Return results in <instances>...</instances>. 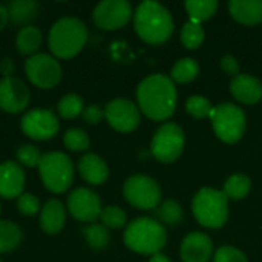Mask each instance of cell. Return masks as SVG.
<instances>
[{
    "instance_id": "6da1fadb",
    "label": "cell",
    "mask_w": 262,
    "mask_h": 262,
    "mask_svg": "<svg viewBox=\"0 0 262 262\" xmlns=\"http://www.w3.org/2000/svg\"><path fill=\"white\" fill-rule=\"evenodd\" d=\"M177 86L170 77L155 74L146 77L137 88L138 109L154 121L170 118L177 107Z\"/></svg>"
},
{
    "instance_id": "7a4b0ae2",
    "label": "cell",
    "mask_w": 262,
    "mask_h": 262,
    "mask_svg": "<svg viewBox=\"0 0 262 262\" xmlns=\"http://www.w3.org/2000/svg\"><path fill=\"white\" fill-rule=\"evenodd\" d=\"M134 28L138 37L149 45L167 41L173 32V18L161 3L147 0L138 5L134 12Z\"/></svg>"
},
{
    "instance_id": "3957f363",
    "label": "cell",
    "mask_w": 262,
    "mask_h": 262,
    "mask_svg": "<svg viewBox=\"0 0 262 262\" xmlns=\"http://www.w3.org/2000/svg\"><path fill=\"white\" fill-rule=\"evenodd\" d=\"M88 35L89 31L80 18L61 17L49 31V49L55 58H72L84 48Z\"/></svg>"
},
{
    "instance_id": "277c9868",
    "label": "cell",
    "mask_w": 262,
    "mask_h": 262,
    "mask_svg": "<svg viewBox=\"0 0 262 262\" xmlns=\"http://www.w3.org/2000/svg\"><path fill=\"white\" fill-rule=\"evenodd\" d=\"M123 241L127 249L141 255H157L167 243V233L160 221L141 216L129 223Z\"/></svg>"
},
{
    "instance_id": "5b68a950",
    "label": "cell",
    "mask_w": 262,
    "mask_h": 262,
    "mask_svg": "<svg viewBox=\"0 0 262 262\" xmlns=\"http://www.w3.org/2000/svg\"><path fill=\"white\" fill-rule=\"evenodd\" d=\"M192 212L198 224L207 229H220L229 218V198L223 190L204 187L192 201Z\"/></svg>"
},
{
    "instance_id": "8992f818",
    "label": "cell",
    "mask_w": 262,
    "mask_h": 262,
    "mask_svg": "<svg viewBox=\"0 0 262 262\" xmlns=\"http://www.w3.org/2000/svg\"><path fill=\"white\" fill-rule=\"evenodd\" d=\"M38 172L43 186L52 193H64L74 181L72 160L63 152H48L41 155Z\"/></svg>"
},
{
    "instance_id": "52a82bcc",
    "label": "cell",
    "mask_w": 262,
    "mask_h": 262,
    "mask_svg": "<svg viewBox=\"0 0 262 262\" xmlns=\"http://www.w3.org/2000/svg\"><path fill=\"white\" fill-rule=\"evenodd\" d=\"M210 120L216 137L227 144L239 141L246 132V114L233 103H221L213 107Z\"/></svg>"
},
{
    "instance_id": "ba28073f",
    "label": "cell",
    "mask_w": 262,
    "mask_h": 262,
    "mask_svg": "<svg viewBox=\"0 0 262 262\" xmlns=\"http://www.w3.org/2000/svg\"><path fill=\"white\" fill-rule=\"evenodd\" d=\"M123 195L130 206L140 210H154L161 203V187L154 178L146 175L129 177L124 181Z\"/></svg>"
},
{
    "instance_id": "9c48e42d",
    "label": "cell",
    "mask_w": 262,
    "mask_h": 262,
    "mask_svg": "<svg viewBox=\"0 0 262 262\" xmlns=\"http://www.w3.org/2000/svg\"><path fill=\"white\" fill-rule=\"evenodd\" d=\"M184 143L186 138L183 129L177 123H164L155 132L150 143V150L155 160L169 164L180 158Z\"/></svg>"
},
{
    "instance_id": "30bf717a",
    "label": "cell",
    "mask_w": 262,
    "mask_h": 262,
    "mask_svg": "<svg viewBox=\"0 0 262 262\" xmlns=\"http://www.w3.org/2000/svg\"><path fill=\"white\" fill-rule=\"evenodd\" d=\"M25 72L29 81L40 89L55 88L63 77L60 61L48 54L31 55L25 63Z\"/></svg>"
},
{
    "instance_id": "8fae6325",
    "label": "cell",
    "mask_w": 262,
    "mask_h": 262,
    "mask_svg": "<svg viewBox=\"0 0 262 262\" xmlns=\"http://www.w3.org/2000/svg\"><path fill=\"white\" fill-rule=\"evenodd\" d=\"M20 127L26 137L35 141H46L54 138L60 130L58 117L48 109L35 107L23 114Z\"/></svg>"
},
{
    "instance_id": "7c38bea8",
    "label": "cell",
    "mask_w": 262,
    "mask_h": 262,
    "mask_svg": "<svg viewBox=\"0 0 262 262\" xmlns=\"http://www.w3.org/2000/svg\"><path fill=\"white\" fill-rule=\"evenodd\" d=\"M94 23L104 31H115L129 23L132 18V6L126 0H103L92 12Z\"/></svg>"
},
{
    "instance_id": "4fadbf2b",
    "label": "cell",
    "mask_w": 262,
    "mask_h": 262,
    "mask_svg": "<svg viewBox=\"0 0 262 262\" xmlns=\"http://www.w3.org/2000/svg\"><path fill=\"white\" fill-rule=\"evenodd\" d=\"M104 118L112 129L123 134L135 130L141 121L138 106L127 98H115L109 101L104 107Z\"/></svg>"
},
{
    "instance_id": "5bb4252c",
    "label": "cell",
    "mask_w": 262,
    "mask_h": 262,
    "mask_svg": "<svg viewBox=\"0 0 262 262\" xmlns=\"http://www.w3.org/2000/svg\"><path fill=\"white\" fill-rule=\"evenodd\" d=\"M68 210L77 221L92 224L97 218H100L103 207L98 195L94 190L78 187L68 196Z\"/></svg>"
},
{
    "instance_id": "9a60e30c",
    "label": "cell",
    "mask_w": 262,
    "mask_h": 262,
    "mask_svg": "<svg viewBox=\"0 0 262 262\" xmlns=\"http://www.w3.org/2000/svg\"><path fill=\"white\" fill-rule=\"evenodd\" d=\"M31 100L28 86L17 77H3L0 80V109L6 114L23 112Z\"/></svg>"
},
{
    "instance_id": "2e32d148",
    "label": "cell",
    "mask_w": 262,
    "mask_h": 262,
    "mask_svg": "<svg viewBox=\"0 0 262 262\" xmlns=\"http://www.w3.org/2000/svg\"><path fill=\"white\" fill-rule=\"evenodd\" d=\"M25 172L15 161H3L0 164V198H18L25 189Z\"/></svg>"
},
{
    "instance_id": "e0dca14e",
    "label": "cell",
    "mask_w": 262,
    "mask_h": 262,
    "mask_svg": "<svg viewBox=\"0 0 262 262\" xmlns=\"http://www.w3.org/2000/svg\"><path fill=\"white\" fill-rule=\"evenodd\" d=\"M180 253L183 262H209L213 255L212 239L201 232H192L184 238Z\"/></svg>"
},
{
    "instance_id": "ac0fdd59",
    "label": "cell",
    "mask_w": 262,
    "mask_h": 262,
    "mask_svg": "<svg viewBox=\"0 0 262 262\" xmlns=\"http://www.w3.org/2000/svg\"><path fill=\"white\" fill-rule=\"evenodd\" d=\"M232 95L244 104H256L262 98V83L253 75L239 74L230 83Z\"/></svg>"
},
{
    "instance_id": "d6986e66",
    "label": "cell",
    "mask_w": 262,
    "mask_h": 262,
    "mask_svg": "<svg viewBox=\"0 0 262 262\" xmlns=\"http://www.w3.org/2000/svg\"><path fill=\"white\" fill-rule=\"evenodd\" d=\"M40 227L48 235H57L66 224V209L60 200H48L40 210Z\"/></svg>"
},
{
    "instance_id": "ffe728a7",
    "label": "cell",
    "mask_w": 262,
    "mask_h": 262,
    "mask_svg": "<svg viewBox=\"0 0 262 262\" xmlns=\"http://www.w3.org/2000/svg\"><path fill=\"white\" fill-rule=\"evenodd\" d=\"M80 177L92 186L103 184L109 177V169L106 161L97 154H86L78 161Z\"/></svg>"
},
{
    "instance_id": "44dd1931",
    "label": "cell",
    "mask_w": 262,
    "mask_h": 262,
    "mask_svg": "<svg viewBox=\"0 0 262 262\" xmlns=\"http://www.w3.org/2000/svg\"><path fill=\"white\" fill-rule=\"evenodd\" d=\"M229 11L241 25L256 26L262 23V0H232Z\"/></svg>"
},
{
    "instance_id": "7402d4cb",
    "label": "cell",
    "mask_w": 262,
    "mask_h": 262,
    "mask_svg": "<svg viewBox=\"0 0 262 262\" xmlns=\"http://www.w3.org/2000/svg\"><path fill=\"white\" fill-rule=\"evenodd\" d=\"M9 20L15 25H26L35 20L40 14V3L34 0H14L8 3Z\"/></svg>"
},
{
    "instance_id": "603a6c76",
    "label": "cell",
    "mask_w": 262,
    "mask_h": 262,
    "mask_svg": "<svg viewBox=\"0 0 262 262\" xmlns=\"http://www.w3.org/2000/svg\"><path fill=\"white\" fill-rule=\"evenodd\" d=\"M41 41H43L41 31L37 26L28 25L18 31L15 37V48L18 54L31 57V55H35L37 49L41 46Z\"/></svg>"
},
{
    "instance_id": "cb8c5ba5",
    "label": "cell",
    "mask_w": 262,
    "mask_h": 262,
    "mask_svg": "<svg viewBox=\"0 0 262 262\" xmlns=\"http://www.w3.org/2000/svg\"><path fill=\"white\" fill-rule=\"evenodd\" d=\"M186 11L189 14V20L195 23H203L209 20L218 9L216 0H189L184 3Z\"/></svg>"
},
{
    "instance_id": "d4e9b609",
    "label": "cell",
    "mask_w": 262,
    "mask_h": 262,
    "mask_svg": "<svg viewBox=\"0 0 262 262\" xmlns=\"http://www.w3.org/2000/svg\"><path fill=\"white\" fill-rule=\"evenodd\" d=\"M21 238L23 233L17 224L11 221H0V253H8L17 249Z\"/></svg>"
},
{
    "instance_id": "484cf974",
    "label": "cell",
    "mask_w": 262,
    "mask_h": 262,
    "mask_svg": "<svg viewBox=\"0 0 262 262\" xmlns=\"http://www.w3.org/2000/svg\"><path fill=\"white\" fill-rule=\"evenodd\" d=\"M200 72V64L195 58H181L178 60L170 72V78L173 83H189L196 78Z\"/></svg>"
},
{
    "instance_id": "4316f807",
    "label": "cell",
    "mask_w": 262,
    "mask_h": 262,
    "mask_svg": "<svg viewBox=\"0 0 262 262\" xmlns=\"http://www.w3.org/2000/svg\"><path fill=\"white\" fill-rule=\"evenodd\" d=\"M250 189H252V180L247 175L236 173V175H232L224 183L223 192L230 200H243L247 196Z\"/></svg>"
},
{
    "instance_id": "83f0119b",
    "label": "cell",
    "mask_w": 262,
    "mask_h": 262,
    "mask_svg": "<svg viewBox=\"0 0 262 262\" xmlns=\"http://www.w3.org/2000/svg\"><path fill=\"white\" fill-rule=\"evenodd\" d=\"M83 235H84V239L86 243L89 244L91 249H95V250H103L109 246V241H111V235H109V230L103 226V224H89L83 229Z\"/></svg>"
},
{
    "instance_id": "f1b7e54d",
    "label": "cell",
    "mask_w": 262,
    "mask_h": 262,
    "mask_svg": "<svg viewBox=\"0 0 262 262\" xmlns=\"http://www.w3.org/2000/svg\"><path fill=\"white\" fill-rule=\"evenodd\" d=\"M157 216L161 223L167 226H178L184 218V212L180 203H177L175 200H166L157 207Z\"/></svg>"
},
{
    "instance_id": "f546056e",
    "label": "cell",
    "mask_w": 262,
    "mask_h": 262,
    "mask_svg": "<svg viewBox=\"0 0 262 262\" xmlns=\"http://www.w3.org/2000/svg\"><path fill=\"white\" fill-rule=\"evenodd\" d=\"M83 109H84L83 98L78 94H66L64 97H61V100L57 104V111L60 117L64 120L77 118L78 115L83 114Z\"/></svg>"
},
{
    "instance_id": "4dcf8cb0",
    "label": "cell",
    "mask_w": 262,
    "mask_h": 262,
    "mask_svg": "<svg viewBox=\"0 0 262 262\" xmlns=\"http://www.w3.org/2000/svg\"><path fill=\"white\" fill-rule=\"evenodd\" d=\"M204 29L201 26V23H195V21H186L183 29H181V43L187 48V49H196L203 45L204 41Z\"/></svg>"
},
{
    "instance_id": "1f68e13d",
    "label": "cell",
    "mask_w": 262,
    "mask_h": 262,
    "mask_svg": "<svg viewBox=\"0 0 262 262\" xmlns=\"http://www.w3.org/2000/svg\"><path fill=\"white\" fill-rule=\"evenodd\" d=\"M63 143L72 152H84L91 146L89 135L83 129H78V127L68 129L63 135Z\"/></svg>"
},
{
    "instance_id": "d6a6232c",
    "label": "cell",
    "mask_w": 262,
    "mask_h": 262,
    "mask_svg": "<svg viewBox=\"0 0 262 262\" xmlns=\"http://www.w3.org/2000/svg\"><path fill=\"white\" fill-rule=\"evenodd\" d=\"M100 220L106 229H121L127 223V215L118 206H106L100 213Z\"/></svg>"
},
{
    "instance_id": "836d02e7",
    "label": "cell",
    "mask_w": 262,
    "mask_h": 262,
    "mask_svg": "<svg viewBox=\"0 0 262 262\" xmlns=\"http://www.w3.org/2000/svg\"><path fill=\"white\" fill-rule=\"evenodd\" d=\"M186 111L193 118H207V117H210L213 107H212L210 101L206 97H203V95H192L186 101Z\"/></svg>"
},
{
    "instance_id": "e575fe53",
    "label": "cell",
    "mask_w": 262,
    "mask_h": 262,
    "mask_svg": "<svg viewBox=\"0 0 262 262\" xmlns=\"http://www.w3.org/2000/svg\"><path fill=\"white\" fill-rule=\"evenodd\" d=\"M17 160L26 166V167H38L40 164V160H41V154L40 150L32 146V144H21L18 149H17Z\"/></svg>"
},
{
    "instance_id": "d590c367",
    "label": "cell",
    "mask_w": 262,
    "mask_h": 262,
    "mask_svg": "<svg viewBox=\"0 0 262 262\" xmlns=\"http://www.w3.org/2000/svg\"><path fill=\"white\" fill-rule=\"evenodd\" d=\"M17 209L25 216H34L41 210L38 198L32 193H21L17 198Z\"/></svg>"
},
{
    "instance_id": "8d00e7d4",
    "label": "cell",
    "mask_w": 262,
    "mask_h": 262,
    "mask_svg": "<svg viewBox=\"0 0 262 262\" xmlns=\"http://www.w3.org/2000/svg\"><path fill=\"white\" fill-rule=\"evenodd\" d=\"M213 262H249L246 255L232 247V246H224V247H220L213 256Z\"/></svg>"
},
{
    "instance_id": "74e56055",
    "label": "cell",
    "mask_w": 262,
    "mask_h": 262,
    "mask_svg": "<svg viewBox=\"0 0 262 262\" xmlns=\"http://www.w3.org/2000/svg\"><path fill=\"white\" fill-rule=\"evenodd\" d=\"M81 115L88 124H97L104 118V109L98 104H89L83 109Z\"/></svg>"
},
{
    "instance_id": "f35d334b",
    "label": "cell",
    "mask_w": 262,
    "mask_h": 262,
    "mask_svg": "<svg viewBox=\"0 0 262 262\" xmlns=\"http://www.w3.org/2000/svg\"><path fill=\"white\" fill-rule=\"evenodd\" d=\"M221 69L232 77L239 75V63L233 55H224L221 58Z\"/></svg>"
},
{
    "instance_id": "ab89813d",
    "label": "cell",
    "mask_w": 262,
    "mask_h": 262,
    "mask_svg": "<svg viewBox=\"0 0 262 262\" xmlns=\"http://www.w3.org/2000/svg\"><path fill=\"white\" fill-rule=\"evenodd\" d=\"M14 71H15V64L11 58H5L0 63V72L3 74V77H12Z\"/></svg>"
},
{
    "instance_id": "60d3db41",
    "label": "cell",
    "mask_w": 262,
    "mask_h": 262,
    "mask_svg": "<svg viewBox=\"0 0 262 262\" xmlns=\"http://www.w3.org/2000/svg\"><path fill=\"white\" fill-rule=\"evenodd\" d=\"M9 21V14H8V8L5 5H0V31L8 25Z\"/></svg>"
},
{
    "instance_id": "b9f144b4",
    "label": "cell",
    "mask_w": 262,
    "mask_h": 262,
    "mask_svg": "<svg viewBox=\"0 0 262 262\" xmlns=\"http://www.w3.org/2000/svg\"><path fill=\"white\" fill-rule=\"evenodd\" d=\"M149 262H170V259L163 255V253H157V255H152V258L149 259Z\"/></svg>"
},
{
    "instance_id": "7bdbcfd3",
    "label": "cell",
    "mask_w": 262,
    "mask_h": 262,
    "mask_svg": "<svg viewBox=\"0 0 262 262\" xmlns=\"http://www.w3.org/2000/svg\"><path fill=\"white\" fill-rule=\"evenodd\" d=\"M0 213H2V206H0Z\"/></svg>"
},
{
    "instance_id": "ee69618b",
    "label": "cell",
    "mask_w": 262,
    "mask_h": 262,
    "mask_svg": "<svg viewBox=\"0 0 262 262\" xmlns=\"http://www.w3.org/2000/svg\"><path fill=\"white\" fill-rule=\"evenodd\" d=\"M0 262H2V259H0Z\"/></svg>"
}]
</instances>
